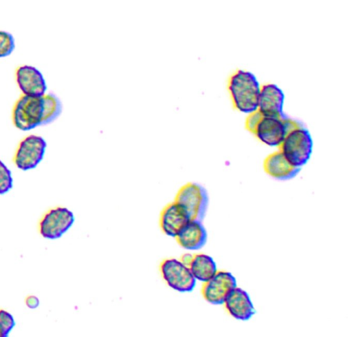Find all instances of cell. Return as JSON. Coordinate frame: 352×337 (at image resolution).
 <instances>
[{"mask_svg": "<svg viewBox=\"0 0 352 337\" xmlns=\"http://www.w3.org/2000/svg\"><path fill=\"white\" fill-rule=\"evenodd\" d=\"M25 305L30 309H35L39 305L38 298L33 295H29L25 298Z\"/></svg>", "mask_w": 352, "mask_h": 337, "instance_id": "obj_21", "label": "cell"}, {"mask_svg": "<svg viewBox=\"0 0 352 337\" xmlns=\"http://www.w3.org/2000/svg\"><path fill=\"white\" fill-rule=\"evenodd\" d=\"M192 257V254L186 253L184 254L179 258V260L186 265H188Z\"/></svg>", "mask_w": 352, "mask_h": 337, "instance_id": "obj_22", "label": "cell"}, {"mask_svg": "<svg viewBox=\"0 0 352 337\" xmlns=\"http://www.w3.org/2000/svg\"><path fill=\"white\" fill-rule=\"evenodd\" d=\"M227 88L236 110L249 114L257 110L261 85L252 72L236 70L230 76Z\"/></svg>", "mask_w": 352, "mask_h": 337, "instance_id": "obj_2", "label": "cell"}, {"mask_svg": "<svg viewBox=\"0 0 352 337\" xmlns=\"http://www.w3.org/2000/svg\"><path fill=\"white\" fill-rule=\"evenodd\" d=\"M74 215L64 207H55L47 210L41 218L38 229L40 234L48 239L60 238L74 224Z\"/></svg>", "mask_w": 352, "mask_h": 337, "instance_id": "obj_8", "label": "cell"}, {"mask_svg": "<svg viewBox=\"0 0 352 337\" xmlns=\"http://www.w3.org/2000/svg\"><path fill=\"white\" fill-rule=\"evenodd\" d=\"M190 220L186 212L173 201L162 210L159 223L164 234L175 238Z\"/></svg>", "mask_w": 352, "mask_h": 337, "instance_id": "obj_13", "label": "cell"}, {"mask_svg": "<svg viewBox=\"0 0 352 337\" xmlns=\"http://www.w3.org/2000/svg\"><path fill=\"white\" fill-rule=\"evenodd\" d=\"M223 305L228 314L239 320H248L255 314V308L249 294L237 286L230 292Z\"/></svg>", "mask_w": 352, "mask_h": 337, "instance_id": "obj_11", "label": "cell"}, {"mask_svg": "<svg viewBox=\"0 0 352 337\" xmlns=\"http://www.w3.org/2000/svg\"><path fill=\"white\" fill-rule=\"evenodd\" d=\"M236 286V280L230 272L217 270L209 280L203 283L201 293L208 303L223 305L228 294Z\"/></svg>", "mask_w": 352, "mask_h": 337, "instance_id": "obj_9", "label": "cell"}, {"mask_svg": "<svg viewBox=\"0 0 352 337\" xmlns=\"http://www.w3.org/2000/svg\"><path fill=\"white\" fill-rule=\"evenodd\" d=\"M174 201L186 212L190 220L202 221L208 210L209 197L204 186L188 182L178 190Z\"/></svg>", "mask_w": 352, "mask_h": 337, "instance_id": "obj_5", "label": "cell"}, {"mask_svg": "<svg viewBox=\"0 0 352 337\" xmlns=\"http://www.w3.org/2000/svg\"><path fill=\"white\" fill-rule=\"evenodd\" d=\"M46 148L47 143L44 138L30 134L19 143L13 162L18 169L23 171L35 169L43 161Z\"/></svg>", "mask_w": 352, "mask_h": 337, "instance_id": "obj_7", "label": "cell"}, {"mask_svg": "<svg viewBox=\"0 0 352 337\" xmlns=\"http://www.w3.org/2000/svg\"><path fill=\"white\" fill-rule=\"evenodd\" d=\"M16 83L23 95L41 96L47 89L45 79L41 72L30 65H21L15 70Z\"/></svg>", "mask_w": 352, "mask_h": 337, "instance_id": "obj_10", "label": "cell"}, {"mask_svg": "<svg viewBox=\"0 0 352 337\" xmlns=\"http://www.w3.org/2000/svg\"><path fill=\"white\" fill-rule=\"evenodd\" d=\"M160 272L166 285L179 292H190L196 285V280L188 265L179 259L168 258L161 261Z\"/></svg>", "mask_w": 352, "mask_h": 337, "instance_id": "obj_6", "label": "cell"}, {"mask_svg": "<svg viewBox=\"0 0 352 337\" xmlns=\"http://www.w3.org/2000/svg\"><path fill=\"white\" fill-rule=\"evenodd\" d=\"M14 325L13 316L8 312L0 309V337L8 336Z\"/></svg>", "mask_w": 352, "mask_h": 337, "instance_id": "obj_19", "label": "cell"}, {"mask_svg": "<svg viewBox=\"0 0 352 337\" xmlns=\"http://www.w3.org/2000/svg\"><path fill=\"white\" fill-rule=\"evenodd\" d=\"M302 125L298 121L283 116H265L262 114L252 134L263 143L278 147L287 133Z\"/></svg>", "mask_w": 352, "mask_h": 337, "instance_id": "obj_4", "label": "cell"}, {"mask_svg": "<svg viewBox=\"0 0 352 337\" xmlns=\"http://www.w3.org/2000/svg\"><path fill=\"white\" fill-rule=\"evenodd\" d=\"M188 266L195 280L202 283L209 280L218 270L213 258L204 253L192 254Z\"/></svg>", "mask_w": 352, "mask_h": 337, "instance_id": "obj_16", "label": "cell"}, {"mask_svg": "<svg viewBox=\"0 0 352 337\" xmlns=\"http://www.w3.org/2000/svg\"><path fill=\"white\" fill-rule=\"evenodd\" d=\"M13 187L12 172L0 159V194L8 193Z\"/></svg>", "mask_w": 352, "mask_h": 337, "instance_id": "obj_18", "label": "cell"}, {"mask_svg": "<svg viewBox=\"0 0 352 337\" xmlns=\"http://www.w3.org/2000/svg\"><path fill=\"white\" fill-rule=\"evenodd\" d=\"M261 116L262 114L258 110L248 114L245 119V128L252 133Z\"/></svg>", "mask_w": 352, "mask_h": 337, "instance_id": "obj_20", "label": "cell"}, {"mask_svg": "<svg viewBox=\"0 0 352 337\" xmlns=\"http://www.w3.org/2000/svg\"><path fill=\"white\" fill-rule=\"evenodd\" d=\"M16 47L15 39L9 32L0 30V58L10 56Z\"/></svg>", "mask_w": 352, "mask_h": 337, "instance_id": "obj_17", "label": "cell"}, {"mask_svg": "<svg viewBox=\"0 0 352 337\" xmlns=\"http://www.w3.org/2000/svg\"><path fill=\"white\" fill-rule=\"evenodd\" d=\"M285 94L274 83L261 85L257 110L265 116H283Z\"/></svg>", "mask_w": 352, "mask_h": 337, "instance_id": "obj_12", "label": "cell"}, {"mask_svg": "<svg viewBox=\"0 0 352 337\" xmlns=\"http://www.w3.org/2000/svg\"><path fill=\"white\" fill-rule=\"evenodd\" d=\"M207 236V231L202 221L190 220L175 238L184 249L197 250L205 245Z\"/></svg>", "mask_w": 352, "mask_h": 337, "instance_id": "obj_14", "label": "cell"}, {"mask_svg": "<svg viewBox=\"0 0 352 337\" xmlns=\"http://www.w3.org/2000/svg\"><path fill=\"white\" fill-rule=\"evenodd\" d=\"M62 110L61 101L52 93L41 96L22 94L14 105L12 119L18 130L29 131L54 122Z\"/></svg>", "mask_w": 352, "mask_h": 337, "instance_id": "obj_1", "label": "cell"}, {"mask_svg": "<svg viewBox=\"0 0 352 337\" xmlns=\"http://www.w3.org/2000/svg\"><path fill=\"white\" fill-rule=\"evenodd\" d=\"M264 171L274 178L285 181L294 178L300 168L292 165L278 150L269 154L263 161Z\"/></svg>", "mask_w": 352, "mask_h": 337, "instance_id": "obj_15", "label": "cell"}, {"mask_svg": "<svg viewBox=\"0 0 352 337\" xmlns=\"http://www.w3.org/2000/svg\"><path fill=\"white\" fill-rule=\"evenodd\" d=\"M278 147L292 165L301 168L311 157L313 140L309 130L300 125L289 130Z\"/></svg>", "mask_w": 352, "mask_h": 337, "instance_id": "obj_3", "label": "cell"}]
</instances>
